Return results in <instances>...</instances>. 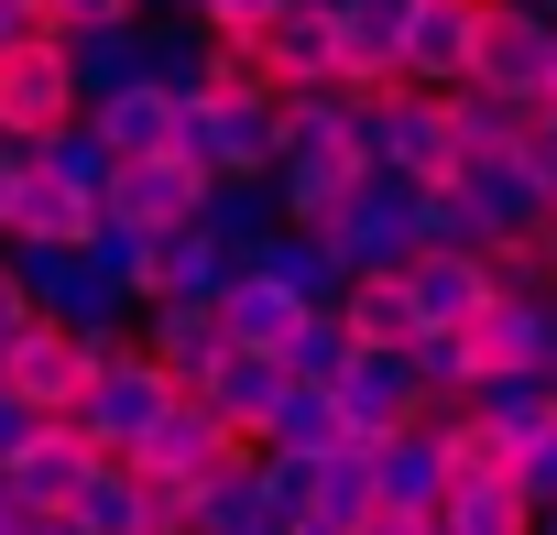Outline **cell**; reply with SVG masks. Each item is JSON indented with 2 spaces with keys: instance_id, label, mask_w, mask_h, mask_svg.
<instances>
[{
  "instance_id": "36",
  "label": "cell",
  "mask_w": 557,
  "mask_h": 535,
  "mask_svg": "<svg viewBox=\"0 0 557 535\" xmlns=\"http://www.w3.org/2000/svg\"><path fill=\"white\" fill-rule=\"evenodd\" d=\"M513 481H524V492H535V513H546V502H557V426H546V437H524V448H513Z\"/></svg>"
},
{
  "instance_id": "50",
  "label": "cell",
  "mask_w": 557,
  "mask_h": 535,
  "mask_svg": "<svg viewBox=\"0 0 557 535\" xmlns=\"http://www.w3.org/2000/svg\"><path fill=\"white\" fill-rule=\"evenodd\" d=\"M186 535H197V524H186Z\"/></svg>"
},
{
  "instance_id": "14",
  "label": "cell",
  "mask_w": 557,
  "mask_h": 535,
  "mask_svg": "<svg viewBox=\"0 0 557 535\" xmlns=\"http://www.w3.org/2000/svg\"><path fill=\"white\" fill-rule=\"evenodd\" d=\"M230 274H240V262H230L208 229H164V240H143V262H132V296H143V307H219Z\"/></svg>"
},
{
  "instance_id": "42",
  "label": "cell",
  "mask_w": 557,
  "mask_h": 535,
  "mask_svg": "<svg viewBox=\"0 0 557 535\" xmlns=\"http://www.w3.org/2000/svg\"><path fill=\"white\" fill-rule=\"evenodd\" d=\"M535 142H546V153H557V99H546V110H535Z\"/></svg>"
},
{
  "instance_id": "20",
  "label": "cell",
  "mask_w": 557,
  "mask_h": 535,
  "mask_svg": "<svg viewBox=\"0 0 557 535\" xmlns=\"http://www.w3.org/2000/svg\"><path fill=\"white\" fill-rule=\"evenodd\" d=\"M153 361H164V383L175 394H197L219 361H230V328H219V307H143V328H132Z\"/></svg>"
},
{
  "instance_id": "34",
  "label": "cell",
  "mask_w": 557,
  "mask_h": 535,
  "mask_svg": "<svg viewBox=\"0 0 557 535\" xmlns=\"http://www.w3.org/2000/svg\"><path fill=\"white\" fill-rule=\"evenodd\" d=\"M110 23H143L132 0H45V34H110Z\"/></svg>"
},
{
  "instance_id": "5",
  "label": "cell",
  "mask_w": 557,
  "mask_h": 535,
  "mask_svg": "<svg viewBox=\"0 0 557 535\" xmlns=\"http://www.w3.org/2000/svg\"><path fill=\"white\" fill-rule=\"evenodd\" d=\"M175 405V383H164V361L121 328V339H99V372H88V394H77V426H88V448H132V437H153V415Z\"/></svg>"
},
{
  "instance_id": "17",
  "label": "cell",
  "mask_w": 557,
  "mask_h": 535,
  "mask_svg": "<svg viewBox=\"0 0 557 535\" xmlns=\"http://www.w3.org/2000/svg\"><path fill=\"white\" fill-rule=\"evenodd\" d=\"M175 88L164 77H132V88H99L88 99V132L110 142V164H143V153H175Z\"/></svg>"
},
{
  "instance_id": "4",
  "label": "cell",
  "mask_w": 557,
  "mask_h": 535,
  "mask_svg": "<svg viewBox=\"0 0 557 535\" xmlns=\"http://www.w3.org/2000/svg\"><path fill=\"white\" fill-rule=\"evenodd\" d=\"M416 175H394V164H361V186L318 219V240H329V262L339 274H383V262H405L416 251Z\"/></svg>"
},
{
  "instance_id": "49",
  "label": "cell",
  "mask_w": 557,
  "mask_h": 535,
  "mask_svg": "<svg viewBox=\"0 0 557 535\" xmlns=\"http://www.w3.org/2000/svg\"><path fill=\"white\" fill-rule=\"evenodd\" d=\"M0 502H12V492H0Z\"/></svg>"
},
{
  "instance_id": "12",
  "label": "cell",
  "mask_w": 557,
  "mask_h": 535,
  "mask_svg": "<svg viewBox=\"0 0 557 535\" xmlns=\"http://www.w3.org/2000/svg\"><path fill=\"white\" fill-rule=\"evenodd\" d=\"M437 394H426V372L405 361V350H350V372H339V415H350V437L372 448V437H394V426H416Z\"/></svg>"
},
{
  "instance_id": "21",
  "label": "cell",
  "mask_w": 557,
  "mask_h": 535,
  "mask_svg": "<svg viewBox=\"0 0 557 535\" xmlns=\"http://www.w3.org/2000/svg\"><path fill=\"white\" fill-rule=\"evenodd\" d=\"M307 318H318V307H307V296H285L262 262H240V274L219 285V328H230V350H285Z\"/></svg>"
},
{
  "instance_id": "10",
  "label": "cell",
  "mask_w": 557,
  "mask_h": 535,
  "mask_svg": "<svg viewBox=\"0 0 557 535\" xmlns=\"http://www.w3.org/2000/svg\"><path fill=\"white\" fill-rule=\"evenodd\" d=\"M197 197H208V175H197L186 153L110 164V229H143V240H164V229H197Z\"/></svg>"
},
{
  "instance_id": "13",
  "label": "cell",
  "mask_w": 557,
  "mask_h": 535,
  "mask_svg": "<svg viewBox=\"0 0 557 535\" xmlns=\"http://www.w3.org/2000/svg\"><path fill=\"white\" fill-rule=\"evenodd\" d=\"M350 186H361V153H350V142H318V132H285V142H273V208H285V229H318Z\"/></svg>"
},
{
  "instance_id": "18",
  "label": "cell",
  "mask_w": 557,
  "mask_h": 535,
  "mask_svg": "<svg viewBox=\"0 0 557 535\" xmlns=\"http://www.w3.org/2000/svg\"><path fill=\"white\" fill-rule=\"evenodd\" d=\"M372 502L383 513H437L448 502V459H437V426L426 415L394 426V437H372Z\"/></svg>"
},
{
  "instance_id": "16",
  "label": "cell",
  "mask_w": 557,
  "mask_h": 535,
  "mask_svg": "<svg viewBox=\"0 0 557 535\" xmlns=\"http://www.w3.org/2000/svg\"><path fill=\"white\" fill-rule=\"evenodd\" d=\"M481 12H492V0H416V23H405V88H470Z\"/></svg>"
},
{
  "instance_id": "19",
  "label": "cell",
  "mask_w": 557,
  "mask_h": 535,
  "mask_svg": "<svg viewBox=\"0 0 557 535\" xmlns=\"http://www.w3.org/2000/svg\"><path fill=\"white\" fill-rule=\"evenodd\" d=\"M405 296L426 328H470L492 307V251H405Z\"/></svg>"
},
{
  "instance_id": "23",
  "label": "cell",
  "mask_w": 557,
  "mask_h": 535,
  "mask_svg": "<svg viewBox=\"0 0 557 535\" xmlns=\"http://www.w3.org/2000/svg\"><path fill=\"white\" fill-rule=\"evenodd\" d=\"M296 513L262 492V448H240L230 470H208L197 481V535H285Z\"/></svg>"
},
{
  "instance_id": "31",
  "label": "cell",
  "mask_w": 557,
  "mask_h": 535,
  "mask_svg": "<svg viewBox=\"0 0 557 535\" xmlns=\"http://www.w3.org/2000/svg\"><path fill=\"white\" fill-rule=\"evenodd\" d=\"M66 45H77V88H88V99L143 77V23H110V34H66Z\"/></svg>"
},
{
  "instance_id": "6",
  "label": "cell",
  "mask_w": 557,
  "mask_h": 535,
  "mask_svg": "<svg viewBox=\"0 0 557 535\" xmlns=\"http://www.w3.org/2000/svg\"><path fill=\"white\" fill-rule=\"evenodd\" d=\"M361 153L416 175V186H448L459 175V132H448V88H372V121H361Z\"/></svg>"
},
{
  "instance_id": "37",
  "label": "cell",
  "mask_w": 557,
  "mask_h": 535,
  "mask_svg": "<svg viewBox=\"0 0 557 535\" xmlns=\"http://www.w3.org/2000/svg\"><path fill=\"white\" fill-rule=\"evenodd\" d=\"M23 328H34V285H23L12 240H0V339H23Z\"/></svg>"
},
{
  "instance_id": "47",
  "label": "cell",
  "mask_w": 557,
  "mask_h": 535,
  "mask_svg": "<svg viewBox=\"0 0 557 535\" xmlns=\"http://www.w3.org/2000/svg\"><path fill=\"white\" fill-rule=\"evenodd\" d=\"M546 394H557V361H546Z\"/></svg>"
},
{
  "instance_id": "45",
  "label": "cell",
  "mask_w": 557,
  "mask_h": 535,
  "mask_svg": "<svg viewBox=\"0 0 557 535\" xmlns=\"http://www.w3.org/2000/svg\"><path fill=\"white\" fill-rule=\"evenodd\" d=\"M535 535H557V502H546V513H535Z\"/></svg>"
},
{
  "instance_id": "44",
  "label": "cell",
  "mask_w": 557,
  "mask_h": 535,
  "mask_svg": "<svg viewBox=\"0 0 557 535\" xmlns=\"http://www.w3.org/2000/svg\"><path fill=\"white\" fill-rule=\"evenodd\" d=\"M546 99H557V34H546Z\"/></svg>"
},
{
  "instance_id": "22",
  "label": "cell",
  "mask_w": 557,
  "mask_h": 535,
  "mask_svg": "<svg viewBox=\"0 0 557 535\" xmlns=\"http://www.w3.org/2000/svg\"><path fill=\"white\" fill-rule=\"evenodd\" d=\"M285 383H296V372H285V350H230V361H219V372L197 383V405H208V415H219V426H230V437L251 448V437H262V415H273V394H285Z\"/></svg>"
},
{
  "instance_id": "35",
  "label": "cell",
  "mask_w": 557,
  "mask_h": 535,
  "mask_svg": "<svg viewBox=\"0 0 557 535\" xmlns=\"http://www.w3.org/2000/svg\"><path fill=\"white\" fill-rule=\"evenodd\" d=\"M273 12H285V0H197V23H208V34H230V45H251Z\"/></svg>"
},
{
  "instance_id": "24",
  "label": "cell",
  "mask_w": 557,
  "mask_h": 535,
  "mask_svg": "<svg viewBox=\"0 0 557 535\" xmlns=\"http://www.w3.org/2000/svg\"><path fill=\"white\" fill-rule=\"evenodd\" d=\"M251 448H285V459H329V448H361V437H350V415H339V383H285Z\"/></svg>"
},
{
  "instance_id": "27",
  "label": "cell",
  "mask_w": 557,
  "mask_h": 535,
  "mask_svg": "<svg viewBox=\"0 0 557 535\" xmlns=\"http://www.w3.org/2000/svg\"><path fill=\"white\" fill-rule=\"evenodd\" d=\"M437 535H535V492L503 470V481H459L437 502Z\"/></svg>"
},
{
  "instance_id": "28",
  "label": "cell",
  "mask_w": 557,
  "mask_h": 535,
  "mask_svg": "<svg viewBox=\"0 0 557 535\" xmlns=\"http://www.w3.org/2000/svg\"><path fill=\"white\" fill-rule=\"evenodd\" d=\"M240 262H262V274L285 285V296H307V307H339V285H350L339 262H329V240H318V229H273V240H262V251H240Z\"/></svg>"
},
{
  "instance_id": "30",
  "label": "cell",
  "mask_w": 557,
  "mask_h": 535,
  "mask_svg": "<svg viewBox=\"0 0 557 535\" xmlns=\"http://www.w3.org/2000/svg\"><path fill=\"white\" fill-rule=\"evenodd\" d=\"M307 513L361 524V513H372V448H329V459H307Z\"/></svg>"
},
{
  "instance_id": "40",
  "label": "cell",
  "mask_w": 557,
  "mask_h": 535,
  "mask_svg": "<svg viewBox=\"0 0 557 535\" xmlns=\"http://www.w3.org/2000/svg\"><path fill=\"white\" fill-rule=\"evenodd\" d=\"M23 164H34V142H0V219H12V186H23Z\"/></svg>"
},
{
  "instance_id": "29",
  "label": "cell",
  "mask_w": 557,
  "mask_h": 535,
  "mask_svg": "<svg viewBox=\"0 0 557 535\" xmlns=\"http://www.w3.org/2000/svg\"><path fill=\"white\" fill-rule=\"evenodd\" d=\"M459 405H470V415H492V426H503L513 448L557 426V394H546V372H481V383H470Z\"/></svg>"
},
{
  "instance_id": "7",
  "label": "cell",
  "mask_w": 557,
  "mask_h": 535,
  "mask_svg": "<svg viewBox=\"0 0 557 535\" xmlns=\"http://www.w3.org/2000/svg\"><path fill=\"white\" fill-rule=\"evenodd\" d=\"M88 372H99V339H88V328H55V318H34L23 339H0V394H12L23 415H77Z\"/></svg>"
},
{
  "instance_id": "43",
  "label": "cell",
  "mask_w": 557,
  "mask_h": 535,
  "mask_svg": "<svg viewBox=\"0 0 557 535\" xmlns=\"http://www.w3.org/2000/svg\"><path fill=\"white\" fill-rule=\"evenodd\" d=\"M535 229H546V240H557V186H546V208H535Z\"/></svg>"
},
{
  "instance_id": "9",
  "label": "cell",
  "mask_w": 557,
  "mask_h": 535,
  "mask_svg": "<svg viewBox=\"0 0 557 535\" xmlns=\"http://www.w3.org/2000/svg\"><path fill=\"white\" fill-rule=\"evenodd\" d=\"M88 459H99V448H88V426H77V415H34V437L0 459V492H12L23 513H66V502H77V481H88Z\"/></svg>"
},
{
  "instance_id": "25",
  "label": "cell",
  "mask_w": 557,
  "mask_h": 535,
  "mask_svg": "<svg viewBox=\"0 0 557 535\" xmlns=\"http://www.w3.org/2000/svg\"><path fill=\"white\" fill-rule=\"evenodd\" d=\"M197 229L240 262V251H262L273 229H285V208H273V175H208V197H197Z\"/></svg>"
},
{
  "instance_id": "41",
  "label": "cell",
  "mask_w": 557,
  "mask_h": 535,
  "mask_svg": "<svg viewBox=\"0 0 557 535\" xmlns=\"http://www.w3.org/2000/svg\"><path fill=\"white\" fill-rule=\"evenodd\" d=\"M285 535H350V524H329V513H296V524H285Z\"/></svg>"
},
{
  "instance_id": "38",
  "label": "cell",
  "mask_w": 557,
  "mask_h": 535,
  "mask_svg": "<svg viewBox=\"0 0 557 535\" xmlns=\"http://www.w3.org/2000/svg\"><path fill=\"white\" fill-rule=\"evenodd\" d=\"M350 535H437V513H383V502H372Z\"/></svg>"
},
{
  "instance_id": "1",
  "label": "cell",
  "mask_w": 557,
  "mask_h": 535,
  "mask_svg": "<svg viewBox=\"0 0 557 535\" xmlns=\"http://www.w3.org/2000/svg\"><path fill=\"white\" fill-rule=\"evenodd\" d=\"M110 219V142L77 121L55 142H34L23 186H12V219H0V240L12 251H55V240H88Z\"/></svg>"
},
{
  "instance_id": "11",
  "label": "cell",
  "mask_w": 557,
  "mask_h": 535,
  "mask_svg": "<svg viewBox=\"0 0 557 535\" xmlns=\"http://www.w3.org/2000/svg\"><path fill=\"white\" fill-rule=\"evenodd\" d=\"M273 88H339V0H285L262 34H251Z\"/></svg>"
},
{
  "instance_id": "39",
  "label": "cell",
  "mask_w": 557,
  "mask_h": 535,
  "mask_svg": "<svg viewBox=\"0 0 557 535\" xmlns=\"http://www.w3.org/2000/svg\"><path fill=\"white\" fill-rule=\"evenodd\" d=\"M23 34H45V0H0V55H12Z\"/></svg>"
},
{
  "instance_id": "46",
  "label": "cell",
  "mask_w": 557,
  "mask_h": 535,
  "mask_svg": "<svg viewBox=\"0 0 557 535\" xmlns=\"http://www.w3.org/2000/svg\"><path fill=\"white\" fill-rule=\"evenodd\" d=\"M132 12H175V0H132Z\"/></svg>"
},
{
  "instance_id": "32",
  "label": "cell",
  "mask_w": 557,
  "mask_h": 535,
  "mask_svg": "<svg viewBox=\"0 0 557 535\" xmlns=\"http://www.w3.org/2000/svg\"><path fill=\"white\" fill-rule=\"evenodd\" d=\"M350 350H361V339H350V318H339V307H318V318L285 339V372H296V383H339V372H350Z\"/></svg>"
},
{
  "instance_id": "33",
  "label": "cell",
  "mask_w": 557,
  "mask_h": 535,
  "mask_svg": "<svg viewBox=\"0 0 557 535\" xmlns=\"http://www.w3.org/2000/svg\"><path fill=\"white\" fill-rule=\"evenodd\" d=\"M405 361L426 372V394H470V383H481V361H470V339H459V328H426Z\"/></svg>"
},
{
  "instance_id": "8",
  "label": "cell",
  "mask_w": 557,
  "mask_h": 535,
  "mask_svg": "<svg viewBox=\"0 0 557 535\" xmlns=\"http://www.w3.org/2000/svg\"><path fill=\"white\" fill-rule=\"evenodd\" d=\"M121 459H132V470H143L153 492H197L208 470H230V459H240V437H230V426H219V415H208L197 394H175V405L153 415V437H132Z\"/></svg>"
},
{
  "instance_id": "2",
  "label": "cell",
  "mask_w": 557,
  "mask_h": 535,
  "mask_svg": "<svg viewBox=\"0 0 557 535\" xmlns=\"http://www.w3.org/2000/svg\"><path fill=\"white\" fill-rule=\"evenodd\" d=\"M88 121V88H77V45L66 34H23L0 55V142H55Z\"/></svg>"
},
{
  "instance_id": "15",
  "label": "cell",
  "mask_w": 557,
  "mask_h": 535,
  "mask_svg": "<svg viewBox=\"0 0 557 535\" xmlns=\"http://www.w3.org/2000/svg\"><path fill=\"white\" fill-rule=\"evenodd\" d=\"M459 339H470L481 372H546V361H557V296H503V285H492V307H481Z\"/></svg>"
},
{
  "instance_id": "3",
  "label": "cell",
  "mask_w": 557,
  "mask_h": 535,
  "mask_svg": "<svg viewBox=\"0 0 557 535\" xmlns=\"http://www.w3.org/2000/svg\"><path fill=\"white\" fill-rule=\"evenodd\" d=\"M273 142H285V99L273 88H230V99L175 110V153L197 175H273Z\"/></svg>"
},
{
  "instance_id": "48",
  "label": "cell",
  "mask_w": 557,
  "mask_h": 535,
  "mask_svg": "<svg viewBox=\"0 0 557 535\" xmlns=\"http://www.w3.org/2000/svg\"><path fill=\"white\" fill-rule=\"evenodd\" d=\"M0 415H12V394H0Z\"/></svg>"
},
{
  "instance_id": "26",
  "label": "cell",
  "mask_w": 557,
  "mask_h": 535,
  "mask_svg": "<svg viewBox=\"0 0 557 535\" xmlns=\"http://www.w3.org/2000/svg\"><path fill=\"white\" fill-rule=\"evenodd\" d=\"M339 318H350L361 350H416V339H426V318H416V296H405V262L350 274V285H339Z\"/></svg>"
}]
</instances>
